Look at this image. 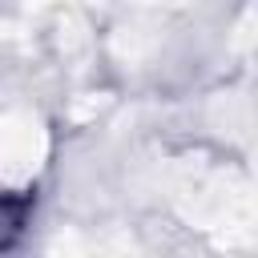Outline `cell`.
Instances as JSON below:
<instances>
[{
	"label": "cell",
	"instance_id": "6da1fadb",
	"mask_svg": "<svg viewBox=\"0 0 258 258\" xmlns=\"http://www.w3.org/2000/svg\"><path fill=\"white\" fill-rule=\"evenodd\" d=\"M28 214H32V198L28 194H0V250H8L24 234Z\"/></svg>",
	"mask_w": 258,
	"mask_h": 258
}]
</instances>
